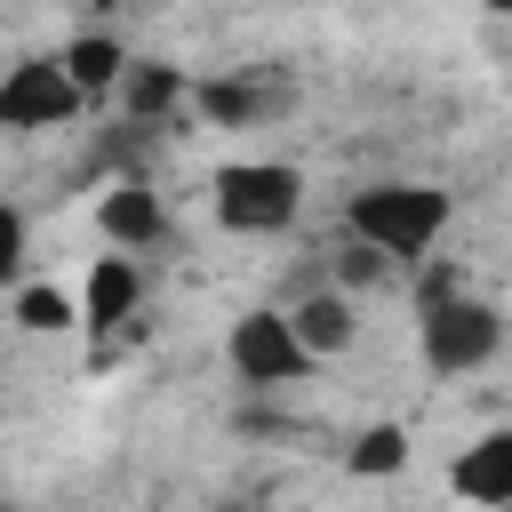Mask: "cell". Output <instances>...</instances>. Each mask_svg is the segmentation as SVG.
Wrapping results in <instances>:
<instances>
[{"mask_svg": "<svg viewBox=\"0 0 512 512\" xmlns=\"http://www.w3.org/2000/svg\"><path fill=\"white\" fill-rule=\"evenodd\" d=\"M440 232H448V192L440 184H368L352 200V240L376 248L384 264H424Z\"/></svg>", "mask_w": 512, "mask_h": 512, "instance_id": "obj_1", "label": "cell"}, {"mask_svg": "<svg viewBox=\"0 0 512 512\" xmlns=\"http://www.w3.org/2000/svg\"><path fill=\"white\" fill-rule=\"evenodd\" d=\"M304 208V176L288 160H232L216 168V224L224 232H288Z\"/></svg>", "mask_w": 512, "mask_h": 512, "instance_id": "obj_2", "label": "cell"}, {"mask_svg": "<svg viewBox=\"0 0 512 512\" xmlns=\"http://www.w3.org/2000/svg\"><path fill=\"white\" fill-rule=\"evenodd\" d=\"M416 344H424V360H432L440 376H464V368L496 360V344H504V312L480 304V296H448V304H432V312L416 320Z\"/></svg>", "mask_w": 512, "mask_h": 512, "instance_id": "obj_3", "label": "cell"}, {"mask_svg": "<svg viewBox=\"0 0 512 512\" xmlns=\"http://www.w3.org/2000/svg\"><path fill=\"white\" fill-rule=\"evenodd\" d=\"M72 112H80V88L64 80L56 56L8 64V80H0V128H64Z\"/></svg>", "mask_w": 512, "mask_h": 512, "instance_id": "obj_4", "label": "cell"}, {"mask_svg": "<svg viewBox=\"0 0 512 512\" xmlns=\"http://www.w3.org/2000/svg\"><path fill=\"white\" fill-rule=\"evenodd\" d=\"M232 368H240V384H296L312 360H304V344H296V328H288V312H248V320H232Z\"/></svg>", "mask_w": 512, "mask_h": 512, "instance_id": "obj_5", "label": "cell"}, {"mask_svg": "<svg viewBox=\"0 0 512 512\" xmlns=\"http://www.w3.org/2000/svg\"><path fill=\"white\" fill-rule=\"evenodd\" d=\"M456 496L464 504H512V424L504 432H480L464 456H456Z\"/></svg>", "mask_w": 512, "mask_h": 512, "instance_id": "obj_6", "label": "cell"}, {"mask_svg": "<svg viewBox=\"0 0 512 512\" xmlns=\"http://www.w3.org/2000/svg\"><path fill=\"white\" fill-rule=\"evenodd\" d=\"M96 224H104L112 248H144V240H160V200H152V184L120 176V184L96 200Z\"/></svg>", "mask_w": 512, "mask_h": 512, "instance_id": "obj_7", "label": "cell"}, {"mask_svg": "<svg viewBox=\"0 0 512 512\" xmlns=\"http://www.w3.org/2000/svg\"><path fill=\"white\" fill-rule=\"evenodd\" d=\"M288 328H296V344H304V360H328V352H344V344L360 336V320H352V304H344L336 288H320V296H304V304L288 312Z\"/></svg>", "mask_w": 512, "mask_h": 512, "instance_id": "obj_8", "label": "cell"}, {"mask_svg": "<svg viewBox=\"0 0 512 512\" xmlns=\"http://www.w3.org/2000/svg\"><path fill=\"white\" fill-rule=\"evenodd\" d=\"M56 64H64V80H72V88H80V104H88V96L120 88V72H128V48H120V40H104V32H80V40H72Z\"/></svg>", "mask_w": 512, "mask_h": 512, "instance_id": "obj_9", "label": "cell"}, {"mask_svg": "<svg viewBox=\"0 0 512 512\" xmlns=\"http://www.w3.org/2000/svg\"><path fill=\"white\" fill-rule=\"evenodd\" d=\"M192 88H184V72L176 64H128L120 72V104H128V120H160V112H176Z\"/></svg>", "mask_w": 512, "mask_h": 512, "instance_id": "obj_10", "label": "cell"}, {"mask_svg": "<svg viewBox=\"0 0 512 512\" xmlns=\"http://www.w3.org/2000/svg\"><path fill=\"white\" fill-rule=\"evenodd\" d=\"M136 296H144L136 264H128V256H96V272H88V320H96V328H120V320L136 312Z\"/></svg>", "mask_w": 512, "mask_h": 512, "instance_id": "obj_11", "label": "cell"}, {"mask_svg": "<svg viewBox=\"0 0 512 512\" xmlns=\"http://www.w3.org/2000/svg\"><path fill=\"white\" fill-rule=\"evenodd\" d=\"M400 464H408V432H400V424H368V432L352 440V472H360V480L400 472Z\"/></svg>", "mask_w": 512, "mask_h": 512, "instance_id": "obj_12", "label": "cell"}, {"mask_svg": "<svg viewBox=\"0 0 512 512\" xmlns=\"http://www.w3.org/2000/svg\"><path fill=\"white\" fill-rule=\"evenodd\" d=\"M16 328H32V336L72 328V296H64V288H24V296H16Z\"/></svg>", "mask_w": 512, "mask_h": 512, "instance_id": "obj_13", "label": "cell"}, {"mask_svg": "<svg viewBox=\"0 0 512 512\" xmlns=\"http://www.w3.org/2000/svg\"><path fill=\"white\" fill-rule=\"evenodd\" d=\"M192 96H200V112H216V120H256V112H264V96H256L248 80H200Z\"/></svg>", "mask_w": 512, "mask_h": 512, "instance_id": "obj_14", "label": "cell"}, {"mask_svg": "<svg viewBox=\"0 0 512 512\" xmlns=\"http://www.w3.org/2000/svg\"><path fill=\"white\" fill-rule=\"evenodd\" d=\"M336 280H344V288H368V280H384V256H376V248H360V240H352V248H344V256H336Z\"/></svg>", "mask_w": 512, "mask_h": 512, "instance_id": "obj_15", "label": "cell"}, {"mask_svg": "<svg viewBox=\"0 0 512 512\" xmlns=\"http://www.w3.org/2000/svg\"><path fill=\"white\" fill-rule=\"evenodd\" d=\"M448 296H464V288H456V272H448V264H432V256H424V280H416V304H424V312H432V304H448Z\"/></svg>", "mask_w": 512, "mask_h": 512, "instance_id": "obj_16", "label": "cell"}, {"mask_svg": "<svg viewBox=\"0 0 512 512\" xmlns=\"http://www.w3.org/2000/svg\"><path fill=\"white\" fill-rule=\"evenodd\" d=\"M16 264H24V216H16L8 200H0V280H8Z\"/></svg>", "mask_w": 512, "mask_h": 512, "instance_id": "obj_17", "label": "cell"}, {"mask_svg": "<svg viewBox=\"0 0 512 512\" xmlns=\"http://www.w3.org/2000/svg\"><path fill=\"white\" fill-rule=\"evenodd\" d=\"M232 512H240V504H232Z\"/></svg>", "mask_w": 512, "mask_h": 512, "instance_id": "obj_18", "label": "cell"}]
</instances>
